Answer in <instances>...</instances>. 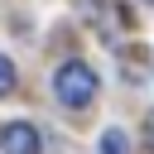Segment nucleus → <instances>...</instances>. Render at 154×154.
<instances>
[{"mask_svg":"<svg viewBox=\"0 0 154 154\" xmlns=\"http://www.w3.org/2000/svg\"><path fill=\"white\" fill-rule=\"evenodd\" d=\"M10 91H14V63L0 53V96H10Z\"/></svg>","mask_w":154,"mask_h":154,"instance_id":"20e7f679","label":"nucleus"},{"mask_svg":"<svg viewBox=\"0 0 154 154\" xmlns=\"http://www.w3.org/2000/svg\"><path fill=\"white\" fill-rule=\"evenodd\" d=\"M53 91H58V101L67 111H87L96 101V72L87 63H63L58 77H53Z\"/></svg>","mask_w":154,"mask_h":154,"instance_id":"f257e3e1","label":"nucleus"},{"mask_svg":"<svg viewBox=\"0 0 154 154\" xmlns=\"http://www.w3.org/2000/svg\"><path fill=\"white\" fill-rule=\"evenodd\" d=\"M101 154H125V135L120 130H106L101 135Z\"/></svg>","mask_w":154,"mask_h":154,"instance_id":"7ed1b4c3","label":"nucleus"},{"mask_svg":"<svg viewBox=\"0 0 154 154\" xmlns=\"http://www.w3.org/2000/svg\"><path fill=\"white\" fill-rule=\"evenodd\" d=\"M149 5H154V0H149Z\"/></svg>","mask_w":154,"mask_h":154,"instance_id":"423d86ee","label":"nucleus"},{"mask_svg":"<svg viewBox=\"0 0 154 154\" xmlns=\"http://www.w3.org/2000/svg\"><path fill=\"white\" fill-rule=\"evenodd\" d=\"M144 140H149V149H154V116L144 120Z\"/></svg>","mask_w":154,"mask_h":154,"instance_id":"39448f33","label":"nucleus"},{"mask_svg":"<svg viewBox=\"0 0 154 154\" xmlns=\"http://www.w3.org/2000/svg\"><path fill=\"white\" fill-rule=\"evenodd\" d=\"M38 130L29 125V120H10V125H0V154H38Z\"/></svg>","mask_w":154,"mask_h":154,"instance_id":"f03ea898","label":"nucleus"}]
</instances>
